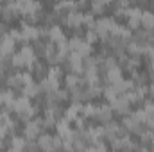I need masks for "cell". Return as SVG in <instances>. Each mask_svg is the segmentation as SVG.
Returning a JSON list of instances; mask_svg holds the SVG:
<instances>
[{
    "instance_id": "6da1fadb",
    "label": "cell",
    "mask_w": 154,
    "mask_h": 152,
    "mask_svg": "<svg viewBox=\"0 0 154 152\" xmlns=\"http://www.w3.org/2000/svg\"><path fill=\"white\" fill-rule=\"evenodd\" d=\"M32 61H34V56H32V50L31 48H23L14 57V65H32Z\"/></svg>"
},
{
    "instance_id": "7a4b0ae2",
    "label": "cell",
    "mask_w": 154,
    "mask_h": 152,
    "mask_svg": "<svg viewBox=\"0 0 154 152\" xmlns=\"http://www.w3.org/2000/svg\"><path fill=\"white\" fill-rule=\"evenodd\" d=\"M142 11L140 9H131L127 11V18H129V27H138L142 23Z\"/></svg>"
},
{
    "instance_id": "3957f363",
    "label": "cell",
    "mask_w": 154,
    "mask_h": 152,
    "mask_svg": "<svg viewBox=\"0 0 154 152\" xmlns=\"http://www.w3.org/2000/svg\"><path fill=\"white\" fill-rule=\"evenodd\" d=\"M115 27V22L111 18H106V20H100L99 25H97V32L99 34H106V32H111Z\"/></svg>"
},
{
    "instance_id": "277c9868",
    "label": "cell",
    "mask_w": 154,
    "mask_h": 152,
    "mask_svg": "<svg viewBox=\"0 0 154 152\" xmlns=\"http://www.w3.org/2000/svg\"><path fill=\"white\" fill-rule=\"evenodd\" d=\"M14 50V38L11 36H5V39L0 43V54L5 56V54H11Z\"/></svg>"
},
{
    "instance_id": "5b68a950",
    "label": "cell",
    "mask_w": 154,
    "mask_h": 152,
    "mask_svg": "<svg viewBox=\"0 0 154 152\" xmlns=\"http://www.w3.org/2000/svg\"><path fill=\"white\" fill-rule=\"evenodd\" d=\"M95 116L100 122H106L111 118V108L109 106H102V108H95Z\"/></svg>"
},
{
    "instance_id": "8992f818",
    "label": "cell",
    "mask_w": 154,
    "mask_h": 152,
    "mask_svg": "<svg viewBox=\"0 0 154 152\" xmlns=\"http://www.w3.org/2000/svg\"><path fill=\"white\" fill-rule=\"evenodd\" d=\"M57 132L63 136V140H72L70 136H72V131H70V127H68V122L66 120H63V122H59L57 123Z\"/></svg>"
},
{
    "instance_id": "52a82bcc",
    "label": "cell",
    "mask_w": 154,
    "mask_h": 152,
    "mask_svg": "<svg viewBox=\"0 0 154 152\" xmlns=\"http://www.w3.org/2000/svg\"><path fill=\"white\" fill-rule=\"evenodd\" d=\"M82 20H84V16L81 14V13H75V11H72L70 14H68V18H66V23L68 25H81L82 23Z\"/></svg>"
},
{
    "instance_id": "ba28073f",
    "label": "cell",
    "mask_w": 154,
    "mask_h": 152,
    "mask_svg": "<svg viewBox=\"0 0 154 152\" xmlns=\"http://www.w3.org/2000/svg\"><path fill=\"white\" fill-rule=\"evenodd\" d=\"M48 36H50V39H52L54 43H61V41L65 39V34H63V31H61L59 27H52V29L48 31Z\"/></svg>"
},
{
    "instance_id": "9c48e42d",
    "label": "cell",
    "mask_w": 154,
    "mask_h": 152,
    "mask_svg": "<svg viewBox=\"0 0 154 152\" xmlns=\"http://www.w3.org/2000/svg\"><path fill=\"white\" fill-rule=\"evenodd\" d=\"M39 132V122H31L25 129V136L27 138H36Z\"/></svg>"
},
{
    "instance_id": "30bf717a",
    "label": "cell",
    "mask_w": 154,
    "mask_h": 152,
    "mask_svg": "<svg viewBox=\"0 0 154 152\" xmlns=\"http://www.w3.org/2000/svg\"><path fill=\"white\" fill-rule=\"evenodd\" d=\"M79 113H81V106H72V108L66 111V120H75Z\"/></svg>"
},
{
    "instance_id": "8fae6325",
    "label": "cell",
    "mask_w": 154,
    "mask_h": 152,
    "mask_svg": "<svg viewBox=\"0 0 154 152\" xmlns=\"http://www.w3.org/2000/svg\"><path fill=\"white\" fill-rule=\"evenodd\" d=\"M124 125H125V129H129V131H136L138 129V120H134V116L133 118H127L125 122H124Z\"/></svg>"
},
{
    "instance_id": "7c38bea8",
    "label": "cell",
    "mask_w": 154,
    "mask_h": 152,
    "mask_svg": "<svg viewBox=\"0 0 154 152\" xmlns=\"http://www.w3.org/2000/svg\"><path fill=\"white\" fill-rule=\"evenodd\" d=\"M11 147L13 149H23V140L22 138H14L13 143H11Z\"/></svg>"
},
{
    "instance_id": "4fadbf2b",
    "label": "cell",
    "mask_w": 154,
    "mask_h": 152,
    "mask_svg": "<svg viewBox=\"0 0 154 152\" xmlns=\"http://www.w3.org/2000/svg\"><path fill=\"white\" fill-rule=\"evenodd\" d=\"M82 114H84V116H95V108H93V106H86L84 111H82Z\"/></svg>"
},
{
    "instance_id": "5bb4252c",
    "label": "cell",
    "mask_w": 154,
    "mask_h": 152,
    "mask_svg": "<svg viewBox=\"0 0 154 152\" xmlns=\"http://www.w3.org/2000/svg\"><path fill=\"white\" fill-rule=\"evenodd\" d=\"M86 38H88V43H91V41H95V39H97V34H95V32H88V34H86Z\"/></svg>"
},
{
    "instance_id": "9a60e30c",
    "label": "cell",
    "mask_w": 154,
    "mask_h": 152,
    "mask_svg": "<svg viewBox=\"0 0 154 152\" xmlns=\"http://www.w3.org/2000/svg\"><path fill=\"white\" fill-rule=\"evenodd\" d=\"M145 111L152 116V114H154V104H147V106H145Z\"/></svg>"
},
{
    "instance_id": "2e32d148",
    "label": "cell",
    "mask_w": 154,
    "mask_h": 152,
    "mask_svg": "<svg viewBox=\"0 0 154 152\" xmlns=\"http://www.w3.org/2000/svg\"><path fill=\"white\" fill-rule=\"evenodd\" d=\"M75 84H79V79H75V77H68V86H75Z\"/></svg>"
},
{
    "instance_id": "e0dca14e",
    "label": "cell",
    "mask_w": 154,
    "mask_h": 152,
    "mask_svg": "<svg viewBox=\"0 0 154 152\" xmlns=\"http://www.w3.org/2000/svg\"><path fill=\"white\" fill-rule=\"evenodd\" d=\"M99 2H100V4H102V5H106V4H109V2H111V0H99Z\"/></svg>"
},
{
    "instance_id": "ac0fdd59",
    "label": "cell",
    "mask_w": 154,
    "mask_h": 152,
    "mask_svg": "<svg viewBox=\"0 0 154 152\" xmlns=\"http://www.w3.org/2000/svg\"><path fill=\"white\" fill-rule=\"evenodd\" d=\"M149 91H151V95H152V97H154V84H152V86H151V88H149Z\"/></svg>"
},
{
    "instance_id": "d6986e66",
    "label": "cell",
    "mask_w": 154,
    "mask_h": 152,
    "mask_svg": "<svg viewBox=\"0 0 154 152\" xmlns=\"http://www.w3.org/2000/svg\"><path fill=\"white\" fill-rule=\"evenodd\" d=\"M81 2H84V0H81Z\"/></svg>"
}]
</instances>
